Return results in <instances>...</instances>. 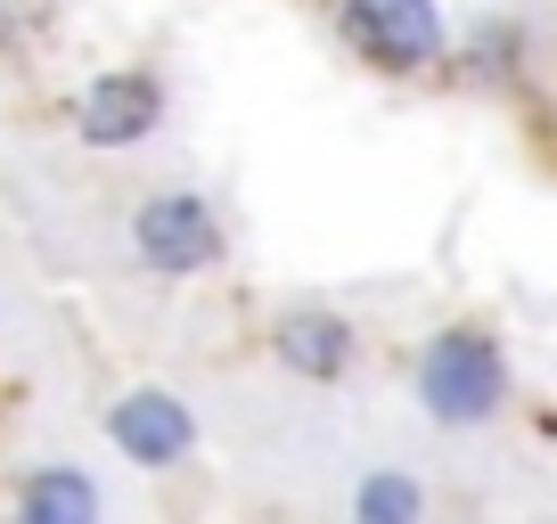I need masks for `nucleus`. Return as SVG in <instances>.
Segmentation results:
<instances>
[{"mask_svg": "<svg viewBox=\"0 0 557 524\" xmlns=\"http://www.w3.org/2000/svg\"><path fill=\"white\" fill-rule=\"evenodd\" d=\"M352 524H426V491H418L401 467H377V475H361V491H352Z\"/></svg>", "mask_w": 557, "mask_h": 524, "instance_id": "obj_8", "label": "nucleus"}, {"mask_svg": "<svg viewBox=\"0 0 557 524\" xmlns=\"http://www.w3.org/2000/svg\"><path fill=\"white\" fill-rule=\"evenodd\" d=\"M132 254L148 271H164V279H197V271L222 262V222H213V205L197 189H157L132 213Z\"/></svg>", "mask_w": 557, "mask_h": 524, "instance_id": "obj_2", "label": "nucleus"}, {"mask_svg": "<svg viewBox=\"0 0 557 524\" xmlns=\"http://www.w3.org/2000/svg\"><path fill=\"white\" fill-rule=\"evenodd\" d=\"M345 41L385 74H418L443 58L451 25H443L435 0H345Z\"/></svg>", "mask_w": 557, "mask_h": 524, "instance_id": "obj_3", "label": "nucleus"}, {"mask_svg": "<svg viewBox=\"0 0 557 524\" xmlns=\"http://www.w3.org/2000/svg\"><path fill=\"white\" fill-rule=\"evenodd\" d=\"M17 524H99V484L83 467H41L17 491Z\"/></svg>", "mask_w": 557, "mask_h": 524, "instance_id": "obj_6", "label": "nucleus"}, {"mask_svg": "<svg viewBox=\"0 0 557 524\" xmlns=\"http://www.w3.org/2000/svg\"><path fill=\"white\" fill-rule=\"evenodd\" d=\"M508 402V361L484 328H443L418 352V410L435 426H484Z\"/></svg>", "mask_w": 557, "mask_h": 524, "instance_id": "obj_1", "label": "nucleus"}, {"mask_svg": "<svg viewBox=\"0 0 557 524\" xmlns=\"http://www.w3.org/2000/svg\"><path fill=\"white\" fill-rule=\"evenodd\" d=\"M74 132H83L90 148H107V157L157 140V132H164V83H157V74H139V66L99 74V83L74 99Z\"/></svg>", "mask_w": 557, "mask_h": 524, "instance_id": "obj_4", "label": "nucleus"}, {"mask_svg": "<svg viewBox=\"0 0 557 524\" xmlns=\"http://www.w3.org/2000/svg\"><path fill=\"white\" fill-rule=\"evenodd\" d=\"M107 442H115L132 467H181V459L197 451V419L181 394H164V385H132L115 410H107Z\"/></svg>", "mask_w": 557, "mask_h": 524, "instance_id": "obj_5", "label": "nucleus"}, {"mask_svg": "<svg viewBox=\"0 0 557 524\" xmlns=\"http://www.w3.org/2000/svg\"><path fill=\"white\" fill-rule=\"evenodd\" d=\"M278 361L296 369V377H336L352 361V328L336 312H296L278 328Z\"/></svg>", "mask_w": 557, "mask_h": 524, "instance_id": "obj_7", "label": "nucleus"}]
</instances>
